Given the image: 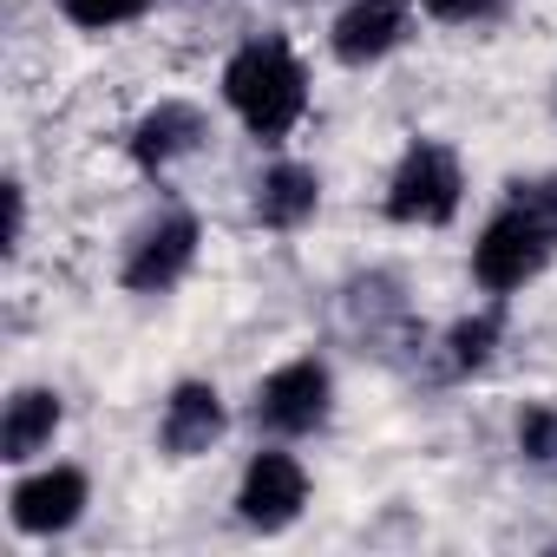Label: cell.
<instances>
[{"mask_svg": "<svg viewBox=\"0 0 557 557\" xmlns=\"http://www.w3.org/2000/svg\"><path fill=\"white\" fill-rule=\"evenodd\" d=\"M223 99H230V112H236L262 145H283V138L302 125V112H309V73H302V60H296L289 40L262 34V40H243V47L230 53V66H223Z\"/></svg>", "mask_w": 557, "mask_h": 557, "instance_id": "6da1fadb", "label": "cell"}, {"mask_svg": "<svg viewBox=\"0 0 557 557\" xmlns=\"http://www.w3.org/2000/svg\"><path fill=\"white\" fill-rule=\"evenodd\" d=\"M550 249H557L550 216L518 190V197L479 230V243H472V283H479L485 296H518L524 283H537V275H544Z\"/></svg>", "mask_w": 557, "mask_h": 557, "instance_id": "7a4b0ae2", "label": "cell"}, {"mask_svg": "<svg viewBox=\"0 0 557 557\" xmlns=\"http://www.w3.org/2000/svg\"><path fill=\"white\" fill-rule=\"evenodd\" d=\"M459 197H466V171L453 158V145L440 138H413L387 177V216L407 223V230H440L459 216Z\"/></svg>", "mask_w": 557, "mask_h": 557, "instance_id": "3957f363", "label": "cell"}, {"mask_svg": "<svg viewBox=\"0 0 557 557\" xmlns=\"http://www.w3.org/2000/svg\"><path fill=\"white\" fill-rule=\"evenodd\" d=\"M329 400H335V374H329V361H315V355H296V361H283L262 387H256V426L262 433H275V440H302V433H315L322 420H329Z\"/></svg>", "mask_w": 557, "mask_h": 557, "instance_id": "277c9868", "label": "cell"}, {"mask_svg": "<svg viewBox=\"0 0 557 557\" xmlns=\"http://www.w3.org/2000/svg\"><path fill=\"white\" fill-rule=\"evenodd\" d=\"M197 216L190 210H164V216H151L138 236H132V249H125V262H119V283L132 289V296H164V289H177L184 275H190V262H197Z\"/></svg>", "mask_w": 557, "mask_h": 557, "instance_id": "5b68a950", "label": "cell"}, {"mask_svg": "<svg viewBox=\"0 0 557 557\" xmlns=\"http://www.w3.org/2000/svg\"><path fill=\"white\" fill-rule=\"evenodd\" d=\"M309 505V466L283 446H269L243 466V485H236V518L249 531H289Z\"/></svg>", "mask_w": 557, "mask_h": 557, "instance_id": "8992f818", "label": "cell"}, {"mask_svg": "<svg viewBox=\"0 0 557 557\" xmlns=\"http://www.w3.org/2000/svg\"><path fill=\"white\" fill-rule=\"evenodd\" d=\"M86 498H92V485H86L79 466H47V472H34V479L14 485L8 518L27 537H60V531H73L86 518Z\"/></svg>", "mask_w": 557, "mask_h": 557, "instance_id": "52a82bcc", "label": "cell"}, {"mask_svg": "<svg viewBox=\"0 0 557 557\" xmlns=\"http://www.w3.org/2000/svg\"><path fill=\"white\" fill-rule=\"evenodd\" d=\"M203 145H210V119H203V106H190V99H158V106L132 125V164L151 171V177H164L171 164L197 158Z\"/></svg>", "mask_w": 557, "mask_h": 557, "instance_id": "ba28073f", "label": "cell"}, {"mask_svg": "<svg viewBox=\"0 0 557 557\" xmlns=\"http://www.w3.org/2000/svg\"><path fill=\"white\" fill-rule=\"evenodd\" d=\"M223 420L230 413H223V394L210 381H177L171 400H164V420H158V446L171 459H197L223 440Z\"/></svg>", "mask_w": 557, "mask_h": 557, "instance_id": "9c48e42d", "label": "cell"}, {"mask_svg": "<svg viewBox=\"0 0 557 557\" xmlns=\"http://www.w3.org/2000/svg\"><path fill=\"white\" fill-rule=\"evenodd\" d=\"M400 40H407V8L400 0H355V8H342L335 27H329V47H335L342 66H374Z\"/></svg>", "mask_w": 557, "mask_h": 557, "instance_id": "30bf717a", "label": "cell"}, {"mask_svg": "<svg viewBox=\"0 0 557 557\" xmlns=\"http://www.w3.org/2000/svg\"><path fill=\"white\" fill-rule=\"evenodd\" d=\"M322 210V177L309 164H269L256 177V223L262 230H302L309 216Z\"/></svg>", "mask_w": 557, "mask_h": 557, "instance_id": "8fae6325", "label": "cell"}, {"mask_svg": "<svg viewBox=\"0 0 557 557\" xmlns=\"http://www.w3.org/2000/svg\"><path fill=\"white\" fill-rule=\"evenodd\" d=\"M60 420H66V407H60L53 387H21V394L8 400V420H0V459H8V466H27L34 453L53 446Z\"/></svg>", "mask_w": 557, "mask_h": 557, "instance_id": "7c38bea8", "label": "cell"}, {"mask_svg": "<svg viewBox=\"0 0 557 557\" xmlns=\"http://www.w3.org/2000/svg\"><path fill=\"white\" fill-rule=\"evenodd\" d=\"M498 335H505V315H498V309H479V315L453 322V335H446V361H453V374H479V368H492Z\"/></svg>", "mask_w": 557, "mask_h": 557, "instance_id": "4fadbf2b", "label": "cell"}, {"mask_svg": "<svg viewBox=\"0 0 557 557\" xmlns=\"http://www.w3.org/2000/svg\"><path fill=\"white\" fill-rule=\"evenodd\" d=\"M518 453L537 472H557V400H531L518 413Z\"/></svg>", "mask_w": 557, "mask_h": 557, "instance_id": "5bb4252c", "label": "cell"}, {"mask_svg": "<svg viewBox=\"0 0 557 557\" xmlns=\"http://www.w3.org/2000/svg\"><path fill=\"white\" fill-rule=\"evenodd\" d=\"M145 8H151V0H60V14H66L73 27H86V34L125 27V21H138Z\"/></svg>", "mask_w": 557, "mask_h": 557, "instance_id": "9a60e30c", "label": "cell"}, {"mask_svg": "<svg viewBox=\"0 0 557 557\" xmlns=\"http://www.w3.org/2000/svg\"><path fill=\"white\" fill-rule=\"evenodd\" d=\"M420 8H426L433 21H446V27H479V21L498 14V0H420Z\"/></svg>", "mask_w": 557, "mask_h": 557, "instance_id": "2e32d148", "label": "cell"}, {"mask_svg": "<svg viewBox=\"0 0 557 557\" xmlns=\"http://www.w3.org/2000/svg\"><path fill=\"white\" fill-rule=\"evenodd\" d=\"M21 236H27V190L8 184V249H21Z\"/></svg>", "mask_w": 557, "mask_h": 557, "instance_id": "e0dca14e", "label": "cell"}, {"mask_svg": "<svg viewBox=\"0 0 557 557\" xmlns=\"http://www.w3.org/2000/svg\"><path fill=\"white\" fill-rule=\"evenodd\" d=\"M518 190H524V184H518ZM524 197H531V203H537V210L550 216V230H557V177H544V184H531Z\"/></svg>", "mask_w": 557, "mask_h": 557, "instance_id": "ac0fdd59", "label": "cell"}]
</instances>
